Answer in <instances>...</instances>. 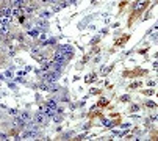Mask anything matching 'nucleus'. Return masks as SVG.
I'll use <instances>...</instances> for the list:
<instances>
[{
  "mask_svg": "<svg viewBox=\"0 0 158 141\" xmlns=\"http://www.w3.org/2000/svg\"><path fill=\"white\" fill-rule=\"evenodd\" d=\"M38 130L36 129H25L24 130V133H22V136H24L25 139H35V138H38Z\"/></svg>",
  "mask_w": 158,
  "mask_h": 141,
  "instance_id": "nucleus-3",
  "label": "nucleus"
},
{
  "mask_svg": "<svg viewBox=\"0 0 158 141\" xmlns=\"http://www.w3.org/2000/svg\"><path fill=\"white\" fill-rule=\"evenodd\" d=\"M103 124H105L106 127H113V126H114V122H111V121H108V119H106V121H103Z\"/></svg>",
  "mask_w": 158,
  "mask_h": 141,
  "instance_id": "nucleus-11",
  "label": "nucleus"
},
{
  "mask_svg": "<svg viewBox=\"0 0 158 141\" xmlns=\"http://www.w3.org/2000/svg\"><path fill=\"white\" fill-rule=\"evenodd\" d=\"M2 14H3V8H2V6H0V16H2Z\"/></svg>",
  "mask_w": 158,
  "mask_h": 141,
  "instance_id": "nucleus-14",
  "label": "nucleus"
},
{
  "mask_svg": "<svg viewBox=\"0 0 158 141\" xmlns=\"http://www.w3.org/2000/svg\"><path fill=\"white\" fill-rule=\"evenodd\" d=\"M46 105H47V107H50V108H55V110L58 108V107H56V102H55V99H50V100H47V104H46Z\"/></svg>",
  "mask_w": 158,
  "mask_h": 141,
  "instance_id": "nucleus-9",
  "label": "nucleus"
},
{
  "mask_svg": "<svg viewBox=\"0 0 158 141\" xmlns=\"http://www.w3.org/2000/svg\"><path fill=\"white\" fill-rule=\"evenodd\" d=\"M60 50L64 52V53H67V55H71V57L74 55V49H72L71 45H61V47H60Z\"/></svg>",
  "mask_w": 158,
  "mask_h": 141,
  "instance_id": "nucleus-6",
  "label": "nucleus"
},
{
  "mask_svg": "<svg viewBox=\"0 0 158 141\" xmlns=\"http://www.w3.org/2000/svg\"><path fill=\"white\" fill-rule=\"evenodd\" d=\"M2 39H3V36H2V35H0V42H2Z\"/></svg>",
  "mask_w": 158,
  "mask_h": 141,
  "instance_id": "nucleus-15",
  "label": "nucleus"
},
{
  "mask_svg": "<svg viewBox=\"0 0 158 141\" xmlns=\"http://www.w3.org/2000/svg\"><path fill=\"white\" fill-rule=\"evenodd\" d=\"M105 105H108V100L106 99H100L99 100V107H105Z\"/></svg>",
  "mask_w": 158,
  "mask_h": 141,
  "instance_id": "nucleus-10",
  "label": "nucleus"
},
{
  "mask_svg": "<svg viewBox=\"0 0 158 141\" xmlns=\"http://www.w3.org/2000/svg\"><path fill=\"white\" fill-rule=\"evenodd\" d=\"M0 80H3V75H0Z\"/></svg>",
  "mask_w": 158,
  "mask_h": 141,
  "instance_id": "nucleus-16",
  "label": "nucleus"
},
{
  "mask_svg": "<svg viewBox=\"0 0 158 141\" xmlns=\"http://www.w3.org/2000/svg\"><path fill=\"white\" fill-rule=\"evenodd\" d=\"M147 5H149V0H138V2L133 5V14L135 16L139 14L141 11H144L147 8Z\"/></svg>",
  "mask_w": 158,
  "mask_h": 141,
  "instance_id": "nucleus-2",
  "label": "nucleus"
},
{
  "mask_svg": "<svg viewBox=\"0 0 158 141\" xmlns=\"http://www.w3.org/2000/svg\"><path fill=\"white\" fill-rule=\"evenodd\" d=\"M5 139H8V136L5 133H0V141H5Z\"/></svg>",
  "mask_w": 158,
  "mask_h": 141,
  "instance_id": "nucleus-12",
  "label": "nucleus"
},
{
  "mask_svg": "<svg viewBox=\"0 0 158 141\" xmlns=\"http://www.w3.org/2000/svg\"><path fill=\"white\" fill-rule=\"evenodd\" d=\"M35 121H36V124L38 126H47L49 124V121H50V118L44 113V111H38L36 114H35Z\"/></svg>",
  "mask_w": 158,
  "mask_h": 141,
  "instance_id": "nucleus-1",
  "label": "nucleus"
},
{
  "mask_svg": "<svg viewBox=\"0 0 158 141\" xmlns=\"http://www.w3.org/2000/svg\"><path fill=\"white\" fill-rule=\"evenodd\" d=\"M11 16H6V14H2L0 16V25H10L11 24Z\"/></svg>",
  "mask_w": 158,
  "mask_h": 141,
  "instance_id": "nucleus-5",
  "label": "nucleus"
},
{
  "mask_svg": "<svg viewBox=\"0 0 158 141\" xmlns=\"http://www.w3.org/2000/svg\"><path fill=\"white\" fill-rule=\"evenodd\" d=\"M139 86H141V83H133L130 88H131V89H136V88H139Z\"/></svg>",
  "mask_w": 158,
  "mask_h": 141,
  "instance_id": "nucleus-13",
  "label": "nucleus"
},
{
  "mask_svg": "<svg viewBox=\"0 0 158 141\" xmlns=\"http://www.w3.org/2000/svg\"><path fill=\"white\" fill-rule=\"evenodd\" d=\"M27 5H28V0H11V6H13V8L22 10V8L27 6Z\"/></svg>",
  "mask_w": 158,
  "mask_h": 141,
  "instance_id": "nucleus-4",
  "label": "nucleus"
},
{
  "mask_svg": "<svg viewBox=\"0 0 158 141\" xmlns=\"http://www.w3.org/2000/svg\"><path fill=\"white\" fill-rule=\"evenodd\" d=\"M0 35L3 38H6L10 35V25H0Z\"/></svg>",
  "mask_w": 158,
  "mask_h": 141,
  "instance_id": "nucleus-7",
  "label": "nucleus"
},
{
  "mask_svg": "<svg viewBox=\"0 0 158 141\" xmlns=\"http://www.w3.org/2000/svg\"><path fill=\"white\" fill-rule=\"evenodd\" d=\"M20 119H22V122H24L25 126L31 122V118H30V114H28V113H22V114H20Z\"/></svg>",
  "mask_w": 158,
  "mask_h": 141,
  "instance_id": "nucleus-8",
  "label": "nucleus"
}]
</instances>
